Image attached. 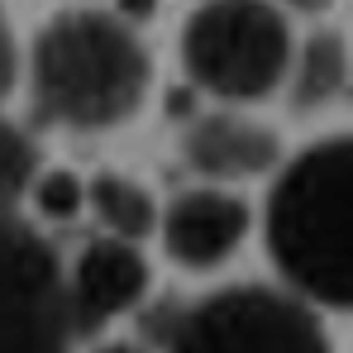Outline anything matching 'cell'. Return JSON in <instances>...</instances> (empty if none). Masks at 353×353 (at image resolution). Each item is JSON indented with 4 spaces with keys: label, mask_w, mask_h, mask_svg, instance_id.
Wrapping results in <instances>:
<instances>
[{
    "label": "cell",
    "mask_w": 353,
    "mask_h": 353,
    "mask_svg": "<svg viewBox=\"0 0 353 353\" xmlns=\"http://www.w3.org/2000/svg\"><path fill=\"white\" fill-rule=\"evenodd\" d=\"M268 248L301 296L353 310V139H325L282 172Z\"/></svg>",
    "instance_id": "6da1fadb"
},
{
    "label": "cell",
    "mask_w": 353,
    "mask_h": 353,
    "mask_svg": "<svg viewBox=\"0 0 353 353\" xmlns=\"http://www.w3.org/2000/svg\"><path fill=\"white\" fill-rule=\"evenodd\" d=\"M148 53L110 14L77 10L53 19L34 43V101L48 119L101 129L139 110Z\"/></svg>",
    "instance_id": "7a4b0ae2"
},
{
    "label": "cell",
    "mask_w": 353,
    "mask_h": 353,
    "mask_svg": "<svg viewBox=\"0 0 353 353\" xmlns=\"http://www.w3.org/2000/svg\"><path fill=\"white\" fill-rule=\"evenodd\" d=\"M181 58L191 81L225 101L268 96L292 67V29L268 0H210L191 14Z\"/></svg>",
    "instance_id": "3957f363"
},
{
    "label": "cell",
    "mask_w": 353,
    "mask_h": 353,
    "mask_svg": "<svg viewBox=\"0 0 353 353\" xmlns=\"http://www.w3.org/2000/svg\"><path fill=\"white\" fill-rule=\"evenodd\" d=\"M172 353H330V344L296 296L225 287L176 320Z\"/></svg>",
    "instance_id": "277c9868"
},
{
    "label": "cell",
    "mask_w": 353,
    "mask_h": 353,
    "mask_svg": "<svg viewBox=\"0 0 353 353\" xmlns=\"http://www.w3.org/2000/svg\"><path fill=\"white\" fill-rule=\"evenodd\" d=\"M72 296L53 248L0 210V353H67Z\"/></svg>",
    "instance_id": "5b68a950"
},
{
    "label": "cell",
    "mask_w": 353,
    "mask_h": 353,
    "mask_svg": "<svg viewBox=\"0 0 353 353\" xmlns=\"http://www.w3.org/2000/svg\"><path fill=\"white\" fill-rule=\"evenodd\" d=\"M148 287V268L134 248V239H101L81 253L67 296H72V320L77 330H96L105 320H115L119 310L139 305V296Z\"/></svg>",
    "instance_id": "8992f818"
},
{
    "label": "cell",
    "mask_w": 353,
    "mask_h": 353,
    "mask_svg": "<svg viewBox=\"0 0 353 353\" xmlns=\"http://www.w3.org/2000/svg\"><path fill=\"white\" fill-rule=\"evenodd\" d=\"M248 234V205L230 191H186L163 215L168 253L186 268H215Z\"/></svg>",
    "instance_id": "52a82bcc"
},
{
    "label": "cell",
    "mask_w": 353,
    "mask_h": 353,
    "mask_svg": "<svg viewBox=\"0 0 353 353\" xmlns=\"http://www.w3.org/2000/svg\"><path fill=\"white\" fill-rule=\"evenodd\" d=\"M186 163L205 176H253L277 163V134L239 115H205L186 134Z\"/></svg>",
    "instance_id": "ba28073f"
},
{
    "label": "cell",
    "mask_w": 353,
    "mask_h": 353,
    "mask_svg": "<svg viewBox=\"0 0 353 353\" xmlns=\"http://www.w3.org/2000/svg\"><path fill=\"white\" fill-rule=\"evenodd\" d=\"M91 201H96V215L119 239H143V234H153V225H158V210H153L148 191L139 181H129V176H115V172L96 176Z\"/></svg>",
    "instance_id": "9c48e42d"
},
{
    "label": "cell",
    "mask_w": 353,
    "mask_h": 353,
    "mask_svg": "<svg viewBox=\"0 0 353 353\" xmlns=\"http://www.w3.org/2000/svg\"><path fill=\"white\" fill-rule=\"evenodd\" d=\"M349 77V53L334 34H315L296 62V105H320L330 101Z\"/></svg>",
    "instance_id": "30bf717a"
},
{
    "label": "cell",
    "mask_w": 353,
    "mask_h": 353,
    "mask_svg": "<svg viewBox=\"0 0 353 353\" xmlns=\"http://www.w3.org/2000/svg\"><path fill=\"white\" fill-rule=\"evenodd\" d=\"M29 181H34V148L14 124L0 119V210H10Z\"/></svg>",
    "instance_id": "8fae6325"
},
{
    "label": "cell",
    "mask_w": 353,
    "mask_h": 353,
    "mask_svg": "<svg viewBox=\"0 0 353 353\" xmlns=\"http://www.w3.org/2000/svg\"><path fill=\"white\" fill-rule=\"evenodd\" d=\"M39 210L53 220H72L81 210V181H72L67 172H48L39 181Z\"/></svg>",
    "instance_id": "7c38bea8"
},
{
    "label": "cell",
    "mask_w": 353,
    "mask_h": 353,
    "mask_svg": "<svg viewBox=\"0 0 353 353\" xmlns=\"http://www.w3.org/2000/svg\"><path fill=\"white\" fill-rule=\"evenodd\" d=\"M10 81H14V43H10V24L0 14V96L10 91Z\"/></svg>",
    "instance_id": "4fadbf2b"
},
{
    "label": "cell",
    "mask_w": 353,
    "mask_h": 353,
    "mask_svg": "<svg viewBox=\"0 0 353 353\" xmlns=\"http://www.w3.org/2000/svg\"><path fill=\"white\" fill-rule=\"evenodd\" d=\"M119 10H129V14H148L153 0H119Z\"/></svg>",
    "instance_id": "5bb4252c"
},
{
    "label": "cell",
    "mask_w": 353,
    "mask_h": 353,
    "mask_svg": "<svg viewBox=\"0 0 353 353\" xmlns=\"http://www.w3.org/2000/svg\"><path fill=\"white\" fill-rule=\"evenodd\" d=\"M292 5H301V10H325L330 0H292Z\"/></svg>",
    "instance_id": "9a60e30c"
},
{
    "label": "cell",
    "mask_w": 353,
    "mask_h": 353,
    "mask_svg": "<svg viewBox=\"0 0 353 353\" xmlns=\"http://www.w3.org/2000/svg\"><path fill=\"white\" fill-rule=\"evenodd\" d=\"M101 353H139L134 344H110V349H101Z\"/></svg>",
    "instance_id": "2e32d148"
}]
</instances>
